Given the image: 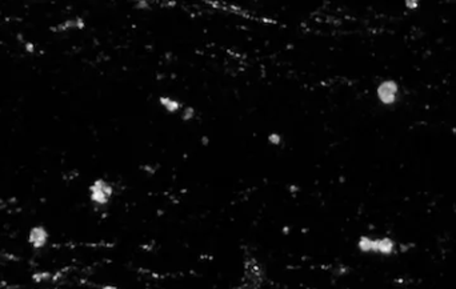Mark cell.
Wrapping results in <instances>:
<instances>
[{
	"label": "cell",
	"mask_w": 456,
	"mask_h": 289,
	"mask_svg": "<svg viewBox=\"0 0 456 289\" xmlns=\"http://www.w3.org/2000/svg\"><path fill=\"white\" fill-rule=\"evenodd\" d=\"M159 104L161 105V108L167 111L168 114H176L182 109V103L177 99L170 98V96H160Z\"/></svg>",
	"instance_id": "5b68a950"
},
{
	"label": "cell",
	"mask_w": 456,
	"mask_h": 289,
	"mask_svg": "<svg viewBox=\"0 0 456 289\" xmlns=\"http://www.w3.org/2000/svg\"><path fill=\"white\" fill-rule=\"evenodd\" d=\"M88 193L89 200L95 205L104 206L111 202V199L114 196V187L109 181L104 180V179H96L89 186Z\"/></svg>",
	"instance_id": "6da1fadb"
},
{
	"label": "cell",
	"mask_w": 456,
	"mask_h": 289,
	"mask_svg": "<svg viewBox=\"0 0 456 289\" xmlns=\"http://www.w3.org/2000/svg\"><path fill=\"white\" fill-rule=\"evenodd\" d=\"M399 84L392 79H387L380 83L376 88V98L383 105H392L399 98Z\"/></svg>",
	"instance_id": "7a4b0ae2"
},
{
	"label": "cell",
	"mask_w": 456,
	"mask_h": 289,
	"mask_svg": "<svg viewBox=\"0 0 456 289\" xmlns=\"http://www.w3.org/2000/svg\"><path fill=\"white\" fill-rule=\"evenodd\" d=\"M358 249L363 253H375V238L362 236L358 240Z\"/></svg>",
	"instance_id": "8992f818"
},
{
	"label": "cell",
	"mask_w": 456,
	"mask_h": 289,
	"mask_svg": "<svg viewBox=\"0 0 456 289\" xmlns=\"http://www.w3.org/2000/svg\"><path fill=\"white\" fill-rule=\"evenodd\" d=\"M395 252V241L391 238H375V253L391 256Z\"/></svg>",
	"instance_id": "277c9868"
},
{
	"label": "cell",
	"mask_w": 456,
	"mask_h": 289,
	"mask_svg": "<svg viewBox=\"0 0 456 289\" xmlns=\"http://www.w3.org/2000/svg\"><path fill=\"white\" fill-rule=\"evenodd\" d=\"M404 5L407 10L415 11L419 7V0H404Z\"/></svg>",
	"instance_id": "30bf717a"
},
{
	"label": "cell",
	"mask_w": 456,
	"mask_h": 289,
	"mask_svg": "<svg viewBox=\"0 0 456 289\" xmlns=\"http://www.w3.org/2000/svg\"><path fill=\"white\" fill-rule=\"evenodd\" d=\"M27 51L34 52V44H31V43H27Z\"/></svg>",
	"instance_id": "8fae6325"
},
{
	"label": "cell",
	"mask_w": 456,
	"mask_h": 289,
	"mask_svg": "<svg viewBox=\"0 0 456 289\" xmlns=\"http://www.w3.org/2000/svg\"><path fill=\"white\" fill-rule=\"evenodd\" d=\"M195 116H196L195 108H192V107H184V108H183L182 119L184 120V121H190V120L193 119Z\"/></svg>",
	"instance_id": "52a82bcc"
},
{
	"label": "cell",
	"mask_w": 456,
	"mask_h": 289,
	"mask_svg": "<svg viewBox=\"0 0 456 289\" xmlns=\"http://www.w3.org/2000/svg\"><path fill=\"white\" fill-rule=\"evenodd\" d=\"M268 143L271 145H275V147H278L283 143V137H281V135L278 134V132H272V134L268 135Z\"/></svg>",
	"instance_id": "ba28073f"
},
{
	"label": "cell",
	"mask_w": 456,
	"mask_h": 289,
	"mask_svg": "<svg viewBox=\"0 0 456 289\" xmlns=\"http://www.w3.org/2000/svg\"><path fill=\"white\" fill-rule=\"evenodd\" d=\"M52 277V274L50 272H37V273H34L32 276V279L35 283H42V281H47V280H50Z\"/></svg>",
	"instance_id": "9c48e42d"
},
{
	"label": "cell",
	"mask_w": 456,
	"mask_h": 289,
	"mask_svg": "<svg viewBox=\"0 0 456 289\" xmlns=\"http://www.w3.org/2000/svg\"><path fill=\"white\" fill-rule=\"evenodd\" d=\"M50 240V233L44 225H35L28 232V244L34 249H42Z\"/></svg>",
	"instance_id": "3957f363"
}]
</instances>
